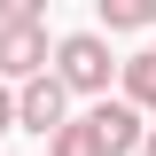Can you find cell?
Instances as JSON below:
<instances>
[{
	"label": "cell",
	"instance_id": "cell-9",
	"mask_svg": "<svg viewBox=\"0 0 156 156\" xmlns=\"http://www.w3.org/2000/svg\"><path fill=\"white\" fill-rule=\"evenodd\" d=\"M0 133H16V86H0Z\"/></svg>",
	"mask_w": 156,
	"mask_h": 156
},
{
	"label": "cell",
	"instance_id": "cell-1",
	"mask_svg": "<svg viewBox=\"0 0 156 156\" xmlns=\"http://www.w3.org/2000/svg\"><path fill=\"white\" fill-rule=\"evenodd\" d=\"M55 78L70 86V94H94V101H109V78H117L109 39H101V31H62V39H55Z\"/></svg>",
	"mask_w": 156,
	"mask_h": 156
},
{
	"label": "cell",
	"instance_id": "cell-10",
	"mask_svg": "<svg viewBox=\"0 0 156 156\" xmlns=\"http://www.w3.org/2000/svg\"><path fill=\"white\" fill-rule=\"evenodd\" d=\"M140 156H156V125H148V140H140Z\"/></svg>",
	"mask_w": 156,
	"mask_h": 156
},
{
	"label": "cell",
	"instance_id": "cell-8",
	"mask_svg": "<svg viewBox=\"0 0 156 156\" xmlns=\"http://www.w3.org/2000/svg\"><path fill=\"white\" fill-rule=\"evenodd\" d=\"M0 23H47V0H0Z\"/></svg>",
	"mask_w": 156,
	"mask_h": 156
},
{
	"label": "cell",
	"instance_id": "cell-4",
	"mask_svg": "<svg viewBox=\"0 0 156 156\" xmlns=\"http://www.w3.org/2000/svg\"><path fill=\"white\" fill-rule=\"evenodd\" d=\"M86 125H94L101 156H140V140H148V125H140V109H133L125 94H117V101H94V109H86Z\"/></svg>",
	"mask_w": 156,
	"mask_h": 156
},
{
	"label": "cell",
	"instance_id": "cell-6",
	"mask_svg": "<svg viewBox=\"0 0 156 156\" xmlns=\"http://www.w3.org/2000/svg\"><path fill=\"white\" fill-rule=\"evenodd\" d=\"M101 31H156V0H94Z\"/></svg>",
	"mask_w": 156,
	"mask_h": 156
},
{
	"label": "cell",
	"instance_id": "cell-2",
	"mask_svg": "<svg viewBox=\"0 0 156 156\" xmlns=\"http://www.w3.org/2000/svg\"><path fill=\"white\" fill-rule=\"evenodd\" d=\"M62 125H70V86H62L55 70H47V78H31V86H16V133L55 140Z\"/></svg>",
	"mask_w": 156,
	"mask_h": 156
},
{
	"label": "cell",
	"instance_id": "cell-5",
	"mask_svg": "<svg viewBox=\"0 0 156 156\" xmlns=\"http://www.w3.org/2000/svg\"><path fill=\"white\" fill-rule=\"evenodd\" d=\"M117 86H125V101H133L140 117L156 109V39L140 47V55H125V62H117Z\"/></svg>",
	"mask_w": 156,
	"mask_h": 156
},
{
	"label": "cell",
	"instance_id": "cell-3",
	"mask_svg": "<svg viewBox=\"0 0 156 156\" xmlns=\"http://www.w3.org/2000/svg\"><path fill=\"white\" fill-rule=\"evenodd\" d=\"M47 23H0V86H31L47 78Z\"/></svg>",
	"mask_w": 156,
	"mask_h": 156
},
{
	"label": "cell",
	"instance_id": "cell-7",
	"mask_svg": "<svg viewBox=\"0 0 156 156\" xmlns=\"http://www.w3.org/2000/svg\"><path fill=\"white\" fill-rule=\"evenodd\" d=\"M47 156H101V140H94V125H86V117H70V125L47 140Z\"/></svg>",
	"mask_w": 156,
	"mask_h": 156
}]
</instances>
